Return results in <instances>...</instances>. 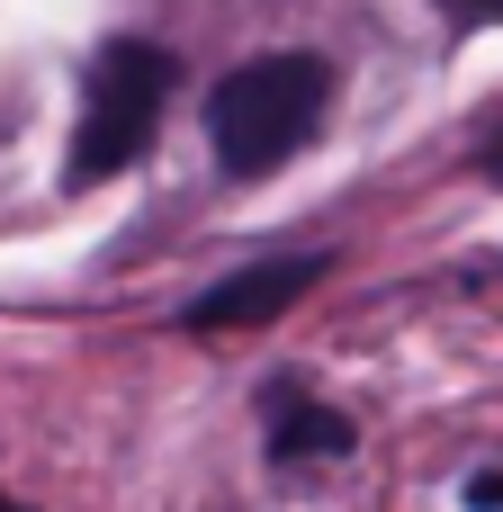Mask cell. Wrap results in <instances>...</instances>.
I'll return each instance as SVG.
<instances>
[{
	"label": "cell",
	"mask_w": 503,
	"mask_h": 512,
	"mask_svg": "<svg viewBox=\"0 0 503 512\" xmlns=\"http://www.w3.org/2000/svg\"><path fill=\"white\" fill-rule=\"evenodd\" d=\"M324 108H333V63L324 54H252V63H234L216 81V99H207L216 171L225 180L279 171L288 153H306L324 135Z\"/></svg>",
	"instance_id": "obj_1"
},
{
	"label": "cell",
	"mask_w": 503,
	"mask_h": 512,
	"mask_svg": "<svg viewBox=\"0 0 503 512\" xmlns=\"http://www.w3.org/2000/svg\"><path fill=\"white\" fill-rule=\"evenodd\" d=\"M171 90H180V63H171L162 45L108 36V45L90 54V81H81V126H72L63 180H72V189H99V180H117L126 162H144L153 135H162Z\"/></svg>",
	"instance_id": "obj_2"
},
{
	"label": "cell",
	"mask_w": 503,
	"mask_h": 512,
	"mask_svg": "<svg viewBox=\"0 0 503 512\" xmlns=\"http://www.w3.org/2000/svg\"><path fill=\"white\" fill-rule=\"evenodd\" d=\"M324 270H333V252H261V261L225 270L216 288H198V297L180 306V333H261V324H279Z\"/></svg>",
	"instance_id": "obj_3"
},
{
	"label": "cell",
	"mask_w": 503,
	"mask_h": 512,
	"mask_svg": "<svg viewBox=\"0 0 503 512\" xmlns=\"http://www.w3.org/2000/svg\"><path fill=\"white\" fill-rule=\"evenodd\" d=\"M261 441H270V468H333V459L360 450V423L333 414L324 396L270 378V387H261Z\"/></svg>",
	"instance_id": "obj_4"
},
{
	"label": "cell",
	"mask_w": 503,
	"mask_h": 512,
	"mask_svg": "<svg viewBox=\"0 0 503 512\" xmlns=\"http://www.w3.org/2000/svg\"><path fill=\"white\" fill-rule=\"evenodd\" d=\"M477 180H503V117L486 126V144H477Z\"/></svg>",
	"instance_id": "obj_5"
},
{
	"label": "cell",
	"mask_w": 503,
	"mask_h": 512,
	"mask_svg": "<svg viewBox=\"0 0 503 512\" xmlns=\"http://www.w3.org/2000/svg\"><path fill=\"white\" fill-rule=\"evenodd\" d=\"M468 512H503V477L486 468V477H468Z\"/></svg>",
	"instance_id": "obj_6"
},
{
	"label": "cell",
	"mask_w": 503,
	"mask_h": 512,
	"mask_svg": "<svg viewBox=\"0 0 503 512\" xmlns=\"http://www.w3.org/2000/svg\"><path fill=\"white\" fill-rule=\"evenodd\" d=\"M450 18H468V27H486V18H503V0H441Z\"/></svg>",
	"instance_id": "obj_7"
},
{
	"label": "cell",
	"mask_w": 503,
	"mask_h": 512,
	"mask_svg": "<svg viewBox=\"0 0 503 512\" xmlns=\"http://www.w3.org/2000/svg\"><path fill=\"white\" fill-rule=\"evenodd\" d=\"M0 512H27V504H18V495H0Z\"/></svg>",
	"instance_id": "obj_8"
}]
</instances>
